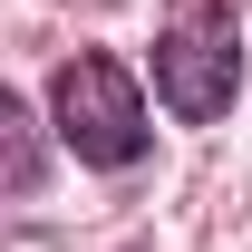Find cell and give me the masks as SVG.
<instances>
[{"label": "cell", "instance_id": "obj_1", "mask_svg": "<svg viewBox=\"0 0 252 252\" xmlns=\"http://www.w3.org/2000/svg\"><path fill=\"white\" fill-rule=\"evenodd\" d=\"M156 88L185 126H214L243 97V20L223 0H175L156 30Z\"/></svg>", "mask_w": 252, "mask_h": 252}, {"label": "cell", "instance_id": "obj_2", "mask_svg": "<svg viewBox=\"0 0 252 252\" xmlns=\"http://www.w3.org/2000/svg\"><path fill=\"white\" fill-rule=\"evenodd\" d=\"M49 107H59V146L78 165H107V175H126V165L146 156V97H136V78H126L117 59H68L59 88H49Z\"/></svg>", "mask_w": 252, "mask_h": 252}, {"label": "cell", "instance_id": "obj_3", "mask_svg": "<svg viewBox=\"0 0 252 252\" xmlns=\"http://www.w3.org/2000/svg\"><path fill=\"white\" fill-rule=\"evenodd\" d=\"M0 126H10V194L39 185V136H30V107H0Z\"/></svg>", "mask_w": 252, "mask_h": 252}]
</instances>
